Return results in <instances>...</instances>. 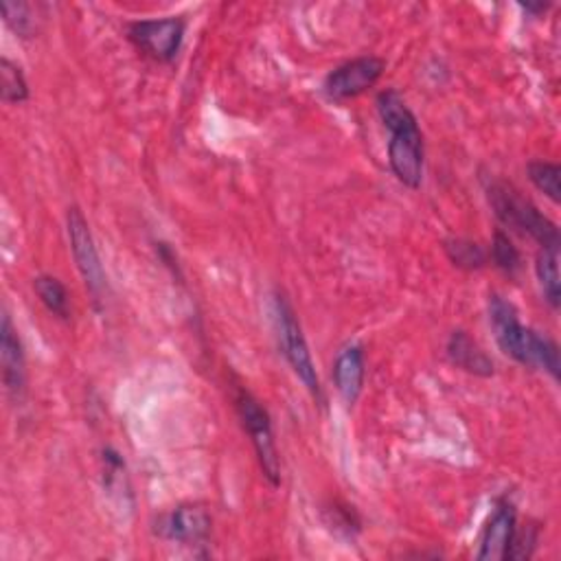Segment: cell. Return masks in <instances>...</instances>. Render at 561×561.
Listing matches in <instances>:
<instances>
[{
	"label": "cell",
	"mask_w": 561,
	"mask_h": 561,
	"mask_svg": "<svg viewBox=\"0 0 561 561\" xmlns=\"http://www.w3.org/2000/svg\"><path fill=\"white\" fill-rule=\"evenodd\" d=\"M378 112L385 127L391 132L389 162L393 173L408 190H419L424 180L426 145L415 114L395 90H387L378 97Z\"/></svg>",
	"instance_id": "1"
},
{
	"label": "cell",
	"mask_w": 561,
	"mask_h": 561,
	"mask_svg": "<svg viewBox=\"0 0 561 561\" xmlns=\"http://www.w3.org/2000/svg\"><path fill=\"white\" fill-rule=\"evenodd\" d=\"M489 318L496 331V340L509 357H513L522 366L544 368L554 380L559 378L561 362L557 344L535 329L524 327L517 318L515 307L500 294L489 296Z\"/></svg>",
	"instance_id": "2"
},
{
	"label": "cell",
	"mask_w": 561,
	"mask_h": 561,
	"mask_svg": "<svg viewBox=\"0 0 561 561\" xmlns=\"http://www.w3.org/2000/svg\"><path fill=\"white\" fill-rule=\"evenodd\" d=\"M487 198L496 214V218L507 227L522 235L535 240L541 248L559 246L557 227L544 218L528 200H524L511 184L502 180H491L487 184Z\"/></svg>",
	"instance_id": "3"
},
{
	"label": "cell",
	"mask_w": 561,
	"mask_h": 561,
	"mask_svg": "<svg viewBox=\"0 0 561 561\" xmlns=\"http://www.w3.org/2000/svg\"><path fill=\"white\" fill-rule=\"evenodd\" d=\"M235 411L237 417L248 432L253 448L257 452L259 465L264 469V476L270 480L272 487H279L281 483V463L275 446V432H272V422L268 411L261 406V402L246 389L235 391Z\"/></svg>",
	"instance_id": "4"
},
{
	"label": "cell",
	"mask_w": 561,
	"mask_h": 561,
	"mask_svg": "<svg viewBox=\"0 0 561 561\" xmlns=\"http://www.w3.org/2000/svg\"><path fill=\"white\" fill-rule=\"evenodd\" d=\"M275 320H277V331H279L283 353H285L292 370L296 373V378L305 385V389L320 402L322 389H320V380H318V373H316L307 340L303 336L301 322H298L292 305L281 294L275 296Z\"/></svg>",
	"instance_id": "5"
},
{
	"label": "cell",
	"mask_w": 561,
	"mask_h": 561,
	"mask_svg": "<svg viewBox=\"0 0 561 561\" xmlns=\"http://www.w3.org/2000/svg\"><path fill=\"white\" fill-rule=\"evenodd\" d=\"M387 71V62L376 56L355 58L333 69L325 80V95L333 101H346L364 95L368 88L376 86Z\"/></svg>",
	"instance_id": "6"
},
{
	"label": "cell",
	"mask_w": 561,
	"mask_h": 561,
	"mask_svg": "<svg viewBox=\"0 0 561 561\" xmlns=\"http://www.w3.org/2000/svg\"><path fill=\"white\" fill-rule=\"evenodd\" d=\"M66 229H69V242H71V251H73L77 270H80L88 292L95 296V301H99L103 294V288H106V275H103V266H101L90 227L80 209L69 211Z\"/></svg>",
	"instance_id": "7"
},
{
	"label": "cell",
	"mask_w": 561,
	"mask_h": 561,
	"mask_svg": "<svg viewBox=\"0 0 561 561\" xmlns=\"http://www.w3.org/2000/svg\"><path fill=\"white\" fill-rule=\"evenodd\" d=\"M127 36L145 56L158 62H171L182 47L184 23L180 19L138 21L127 27Z\"/></svg>",
	"instance_id": "8"
},
{
	"label": "cell",
	"mask_w": 561,
	"mask_h": 561,
	"mask_svg": "<svg viewBox=\"0 0 561 561\" xmlns=\"http://www.w3.org/2000/svg\"><path fill=\"white\" fill-rule=\"evenodd\" d=\"M0 366H3V382L8 393L14 400H21L27 385V364L21 336L8 312L3 314V325H0Z\"/></svg>",
	"instance_id": "9"
},
{
	"label": "cell",
	"mask_w": 561,
	"mask_h": 561,
	"mask_svg": "<svg viewBox=\"0 0 561 561\" xmlns=\"http://www.w3.org/2000/svg\"><path fill=\"white\" fill-rule=\"evenodd\" d=\"M211 526H214V520L205 507L182 504L164 517L160 533L167 539H173L180 544H203L209 539Z\"/></svg>",
	"instance_id": "10"
},
{
	"label": "cell",
	"mask_w": 561,
	"mask_h": 561,
	"mask_svg": "<svg viewBox=\"0 0 561 561\" xmlns=\"http://www.w3.org/2000/svg\"><path fill=\"white\" fill-rule=\"evenodd\" d=\"M515 509L511 502H498L496 511L491 513L483 537H480V550L476 559L480 561H493V559H504L507 546L511 541L513 528H515Z\"/></svg>",
	"instance_id": "11"
},
{
	"label": "cell",
	"mask_w": 561,
	"mask_h": 561,
	"mask_svg": "<svg viewBox=\"0 0 561 561\" xmlns=\"http://www.w3.org/2000/svg\"><path fill=\"white\" fill-rule=\"evenodd\" d=\"M364 351L357 344L344 346L333 362V382L346 404H355L364 387Z\"/></svg>",
	"instance_id": "12"
},
{
	"label": "cell",
	"mask_w": 561,
	"mask_h": 561,
	"mask_svg": "<svg viewBox=\"0 0 561 561\" xmlns=\"http://www.w3.org/2000/svg\"><path fill=\"white\" fill-rule=\"evenodd\" d=\"M448 357L454 366L472 373V376H480V378L493 376V362L480 349V344L476 340H472L469 333H465V331H454L450 336Z\"/></svg>",
	"instance_id": "13"
},
{
	"label": "cell",
	"mask_w": 561,
	"mask_h": 561,
	"mask_svg": "<svg viewBox=\"0 0 561 561\" xmlns=\"http://www.w3.org/2000/svg\"><path fill=\"white\" fill-rule=\"evenodd\" d=\"M537 281L541 285L544 298L552 309L561 303V285H559V246H546L537 253L535 259Z\"/></svg>",
	"instance_id": "14"
},
{
	"label": "cell",
	"mask_w": 561,
	"mask_h": 561,
	"mask_svg": "<svg viewBox=\"0 0 561 561\" xmlns=\"http://www.w3.org/2000/svg\"><path fill=\"white\" fill-rule=\"evenodd\" d=\"M34 290L38 294V298L42 301V305L58 318L69 320L71 316V296L69 290L64 288V283L51 275H40L34 281Z\"/></svg>",
	"instance_id": "15"
},
{
	"label": "cell",
	"mask_w": 561,
	"mask_h": 561,
	"mask_svg": "<svg viewBox=\"0 0 561 561\" xmlns=\"http://www.w3.org/2000/svg\"><path fill=\"white\" fill-rule=\"evenodd\" d=\"M0 99L5 103H25L29 99V84L23 69L8 58L0 60Z\"/></svg>",
	"instance_id": "16"
},
{
	"label": "cell",
	"mask_w": 561,
	"mask_h": 561,
	"mask_svg": "<svg viewBox=\"0 0 561 561\" xmlns=\"http://www.w3.org/2000/svg\"><path fill=\"white\" fill-rule=\"evenodd\" d=\"M526 169H528L530 182L535 184V190L541 192L554 205H559V200H561V184H559L561 169H559V164L548 162V160H533V162H528Z\"/></svg>",
	"instance_id": "17"
},
{
	"label": "cell",
	"mask_w": 561,
	"mask_h": 561,
	"mask_svg": "<svg viewBox=\"0 0 561 561\" xmlns=\"http://www.w3.org/2000/svg\"><path fill=\"white\" fill-rule=\"evenodd\" d=\"M446 253L450 261L463 270H480L487 264V253L480 244L463 237H454L446 242Z\"/></svg>",
	"instance_id": "18"
},
{
	"label": "cell",
	"mask_w": 561,
	"mask_h": 561,
	"mask_svg": "<svg viewBox=\"0 0 561 561\" xmlns=\"http://www.w3.org/2000/svg\"><path fill=\"white\" fill-rule=\"evenodd\" d=\"M537 541H539V528L535 524H526V526L515 524L511 541H509L507 552H504V559L507 561L530 559L535 548H537Z\"/></svg>",
	"instance_id": "19"
},
{
	"label": "cell",
	"mask_w": 561,
	"mask_h": 561,
	"mask_svg": "<svg viewBox=\"0 0 561 561\" xmlns=\"http://www.w3.org/2000/svg\"><path fill=\"white\" fill-rule=\"evenodd\" d=\"M0 12H3V19L8 23V27L19 34L21 38H32L38 32L36 19L32 14V8L25 3H10L5 0L3 5H0Z\"/></svg>",
	"instance_id": "20"
},
{
	"label": "cell",
	"mask_w": 561,
	"mask_h": 561,
	"mask_svg": "<svg viewBox=\"0 0 561 561\" xmlns=\"http://www.w3.org/2000/svg\"><path fill=\"white\" fill-rule=\"evenodd\" d=\"M491 261L498 270L507 272V275H515L522 266V257L520 251L513 246V242L509 240L507 233L496 231L493 235V244H491Z\"/></svg>",
	"instance_id": "21"
},
{
	"label": "cell",
	"mask_w": 561,
	"mask_h": 561,
	"mask_svg": "<svg viewBox=\"0 0 561 561\" xmlns=\"http://www.w3.org/2000/svg\"><path fill=\"white\" fill-rule=\"evenodd\" d=\"M522 10H526L530 14H544L548 10V5H530V3H526V5H522Z\"/></svg>",
	"instance_id": "22"
}]
</instances>
